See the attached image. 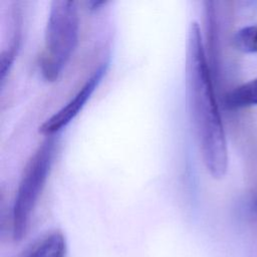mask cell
<instances>
[{
    "instance_id": "obj_1",
    "label": "cell",
    "mask_w": 257,
    "mask_h": 257,
    "mask_svg": "<svg viewBox=\"0 0 257 257\" xmlns=\"http://www.w3.org/2000/svg\"><path fill=\"white\" fill-rule=\"evenodd\" d=\"M185 87L187 108L203 163L214 179H222L228 168L226 136L200 26L195 21L188 29Z\"/></svg>"
},
{
    "instance_id": "obj_2",
    "label": "cell",
    "mask_w": 257,
    "mask_h": 257,
    "mask_svg": "<svg viewBox=\"0 0 257 257\" xmlns=\"http://www.w3.org/2000/svg\"><path fill=\"white\" fill-rule=\"evenodd\" d=\"M79 18L75 2H51L44 30L39 67L48 81L56 80L73 54L78 40Z\"/></svg>"
},
{
    "instance_id": "obj_3",
    "label": "cell",
    "mask_w": 257,
    "mask_h": 257,
    "mask_svg": "<svg viewBox=\"0 0 257 257\" xmlns=\"http://www.w3.org/2000/svg\"><path fill=\"white\" fill-rule=\"evenodd\" d=\"M55 149L54 137H47L24 168L12 207V237L21 241L48 178Z\"/></svg>"
},
{
    "instance_id": "obj_4",
    "label": "cell",
    "mask_w": 257,
    "mask_h": 257,
    "mask_svg": "<svg viewBox=\"0 0 257 257\" xmlns=\"http://www.w3.org/2000/svg\"><path fill=\"white\" fill-rule=\"evenodd\" d=\"M105 69L106 67L103 64L95 69L73 97L39 126V133L46 138L54 137L56 133L60 132L71 120H73L99 84L103 74L105 73Z\"/></svg>"
},
{
    "instance_id": "obj_5",
    "label": "cell",
    "mask_w": 257,
    "mask_h": 257,
    "mask_svg": "<svg viewBox=\"0 0 257 257\" xmlns=\"http://www.w3.org/2000/svg\"><path fill=\"white\" fill-rule=\"evenodd\" d=\"M66 241L59 231L50 232L31 244L20 257H65Z\"/></svg>"
},
{
    "instance_id": "obj_6",
    "label": "cell",
    "mask_w": 257,
    "mask_h": 257,
    "mask_svg": "<svg viewBox=\"0 0 257 257\" xmlns=\"http://www.w3.org/2000/svg\"><path fill=\"white\" fill-rule=\"evenodd\" d=\"M21 38V21L20 13L18 9L13 10V23H12V34L9 39V43L6 48L3 49L0 55V79L4 81L5 76L9 72L15 56L17 54Z\"/></svg>"
},
{
    "instance_id": "obj_7",
    "label": "cell",
    "mask_w": 257,
    "mask_h": 257,
    "mask_svg": "<svg viewBox=\"0 0 257 257\" xmlns=\"http://www.w3.org/2000/svg\"><path fill=\"white\" fill-rule=\"evenodd\" d=\"M225 103L229 108L257 105V78L245 82L228 92L225 97Z\"/></svg>"
},
{
    "instance_id": "obj_8",
    "label": "cell",
    "mask_w": 257,
    "mask_h": 257,
    "mask_svg": "<svg viewBox=\"0 0 257 257\" xmlns=\"http://www.w3.org/2000/svg\"><path fill=\"white\" fill-rule=\"evenodd\" d=\"M233 43L244 53L257 52V26H246L238 30L234 34Z\"/></svg>"
}]
</instances>
